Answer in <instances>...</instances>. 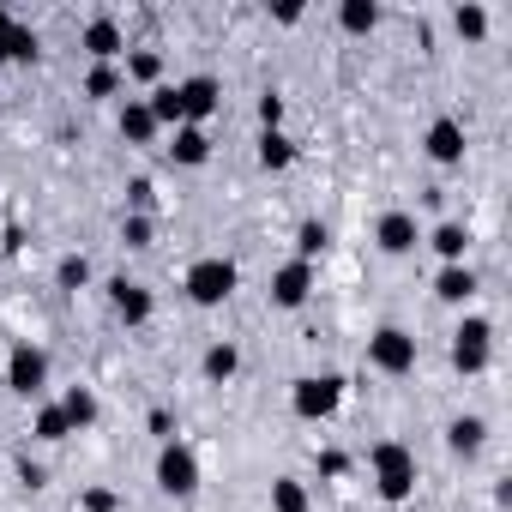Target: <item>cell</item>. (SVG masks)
<instances>
[{
    "label": "cell",
    "instance_id": "4316f807",
    "mask_svg": "<svg viewBox=\"0 0 512 512\" xmlns=\"http://www.w3.org/2000/svg\"><path fill=\"white\" fill-rule=\"evenodd\" d=\"M31 434H37V440H49V446H55V440H67V434H73V428H67V416H61V404H43V410H37V416H31Z\"/></svg>",
    "mask_w": 512,
    "mask_h": 512
},
{
    "label": "cell",
    "instance_id": "277c9868",
    "mask_svg": "<svg viewBox=\"0 0 512 512\" xmlns=\"http://www.w3.org/2000/svg\"><path fill=\"white\" fill-rule=\"evenodd\" d=\"M494 362V326L482 320V314H470L458 332H452V368L458 374H482Z\"/></svg>",
    "mask_w": 512,
    "mask_h": 512
},
{
    "label": "cell",
    "instance_id": "e575fe53",
    "mask_svg": "<svg viewBox=\"0 0 512 512\" xmlns=\"http://www.w3.org/2000/svg\"><path fill=\"white\" fill-rule=\"evenodd\" d=\"M344 470H350L344 452H320V476H344Z\"/></svg>",
    "mask_w": 512,
    "mask_h": 512
},
{
    "label": "cell",
    "instance_id": "9a60e30c",
    "mask_svg": "<svg viewBox=\"0 0 512 512\" xmlns=\"http://www.w3.org/2000/svg\"><path fill=\"white\" fill-rule=\"evenodd\" d=\"M476 290H482V284H476V272H470V266H440V278H434V296H440V302H452V308H464Z\"/></svg>",
    "mask_w": 512,
    "mask_h": 512
},
{
    "label": "cell",
    "instance_id": "4fadbf2b",
    "mask_svg": "<svg viewBox=\"0 0 512 512\" xmlns=\"http://www.w3.org/2000/svg\"><path fill=\"white\" fill-rule=\"evenodd\" d=\"M109 302H115V314H121V326H145V320L157 314V302H151V290H145V284H127V278H115V284H109Z\"/></svg>",
    "mask_w": 512,
    "mask_h": 512
},
{
    "label": "cell",
    "instance_id": "cb8c5ba5",
    "mask_svg": "<svg viewBox=\"0 0 512 512\" xmlns=\"http://www.w3.org/2000/svg\"><path fill=\"white\" fill-rule=\"evenodd\" d=\"M199 368H205V380H217V386H223V380H235V368H241V350H235V344H211Z\"/></svg>",
    "mask_w": 512,
    "mask_h": 512
},
{
    "label": "cell",
    "instance_id": "52a82bcc",
    "mask_svg": "<svg viewBox=\"0 0 512 512\" xmlns=\"http://www.w3.org/2000/svg\"><path fill=\"white\" fill-rule=\"evenodd\" d=\"M7 386H13L19 398H37V392L49 386V350L13 344V356H7Z\"/></svg>",
    "mask_w": 512,
    "mask_h": 512
},
{
    "label": "cell",
    "instance_id": "f1b7e54d",
    "mask_svg": "<svg viewBox=\"0 0 512 512\" xmlns=\"http://www.w3.org/2000/svg\"><path fill=\"white\" fill-rule=\"evenodd\" d=\"M127 79H139V85H157V79H163V55H151V49L127 55Z\"/></svg>",
    "mask_w": 512,
    "mask_h": 512
},
{
    "label": "cell",
    "instance_id": "ac0fdd59",
    "mask_svg": "<svg viewBox=\"0 0 512 512\" xmlns=\"http://www.w3.org/2000/svg\"><path fill=\"white\" fill-rule=\"evenodd\" d=\"M446 446H452L458 458H476V452L488 446V422H482V416H458V422L446 428Z\"/></svg>",
    "mask_w": 512,
    "mask_h": 512
},
{
    "label": "cell",
    "instance_id": "484cf974",
    "mask_svg": "<svg viewBox=\"0 0 512 512\" xmlns=\"http://www.w3.org/2000/svg\"><path fill=\"white\" fill-rule=\"evenodd\" d=\"M326 247H332V229H326V223H302V229H296V260H308V266H314Z\"/></svg>",
    "mask_w": 512,
    "mask_h": 512
},
{
    "label": "cell",
    "instance_id": "6da1fadb",
    "mask_svg": "<svg viewBox=\"0 0 512 512\" xmlns=\"http://www.w3.org/2000/svg\"><path fill=\"white\" fill-rule=\"evenodd\" d=\"M368 464H374V494H380L386 506H404V500L416 494V458H410V446L380 440V446L368 452Z\"/></svg>",
    "mask_w": 512,
    "mask_h": 512
},
{
    "label": "cell",
    "instance_id": "ffe728a7",
    "mask_svg": "<svg viewBox=\"0 0 512 512\" xmlns=\"http://www.w3.org/2000/svg\"><path fill=\"white\" fill-rule=\"evenodd\" d=\"M428 241H434V253H440L446 266H464V247H470V229L464 223H440Z\"/></svg>",
    "mask_w": 512,
    "mask_h": 512
},
{
    "label": "cell",
    "instance_id": "30bf717a",
    "mask_svg": "<svg viewBox=\"0 0 512 512\" xmlns=\"http://www.w3.org/2000/svg\"><path fill=\"white\" fill-rule=\"evenodd\" d=\"M308 296H314V266L308 260H290V266L272 272V302L278 308H302Z\"/></svg>",
    "mask_w": 512,
    "mask_h": 512
},
{
    "label": "cell",
    "instance_id": "83f0119b",
    "mask_svg": "<svg viewBox=\"0 0 512 512\" xmlns=\"http://www.w3.org/2000/svg\"><path fill=\"white\" fill-rule=\"evenodd\" d=\"M55 284L61 290H85L91 284V260H85V253H67V260L55 266Z\"/></svg>",
    "mask_w": 512,
    "mask_h": 512
},
{
    "label": "cell",
    "instance_id": "f546056e",
    "mask_svg": "<svg viewBox=\"0 0 512 512\" xmlns=\"http://www.w3.org/2000/svg\"><path fill=\"white\" fill-rule=\"evenodd\" d=\"M85 97H97V103H103V97H121V73H115V67H91V73H85Z\"/></svg>",
    "mask_w": 512,
    "mask_h": 512
},
{
    "label": "cell",
    "instance_id": "ba28073f",
    "mask_svg": "<svg viewBox=\"0 0 512 512\" xmlns=\"http://www.w3.org/2000/svg\"><path fill=\"white\" fill-rule=\"evenodd\" d=\"M175 97H181V121H187V127H205V121L217 115V103H223L217 79H205V73H199V79H181Z\"/></svg>",
    "mask_w": 512,
    "mask_h": 512
},
{
    "label": "cell",
    "instance_id": "7c38bea8",
    "mask_svg": "<svg viewBox=\"0 0 512 512\" xmlns=\"http://www.w3.org/2000/svg\"><path fill=\"white\" fill-rule=\"evenodd\" d=\"M374 241H380V253H416V247H422V229H416L410 211H386V217L374 223Z\"/></svg>",
    "mask_w": 512,
    "mask_h": 512
},
{
    "label": "cell",
    "instance_id": "7a4b0ae2",
    "mask_svg": "<svg viewBox=\"0 0 512 512\" xmlns=\"http://www.w3.org/2000/svg\"><path fill=\"white\" fill-rule=\"evenodd\" d=\"M181 290H187L193 308H223V302L235 296V266H229V260H193Z\"/></svg>",
    "mask_w": 512,
    "mask_h": 512
},
{
    "label": "cell",
    "instance_id": "8992f818",
    "mask_svg": "<svg viewBox=\"0 0 512 512\" xmlns=\"http://www.w3.org/2000/svg\"><path fill=\"white\" fill-rule=\"evenodd\" d=\"M368 362H374L380 374H410V368H416V338H410L404 326H380V332L368 338Z\"/></svg>",
    "mask_w": 512,
    "mask_h": 512
},
{
    "label": "cell",
    "instance_id": "7402d4cb",
    "mask_svg": "<svg viewBox=\"0 0 512 512\" xmlns=\"http://www.w3.org/2000/svg\"><path fill=\"white\" fill-rule=\"evenodd\" d=\"M338 25H344L350 37H368V31L380 25V7H374V0H344V7H338Z\"/></svg>",
    "mask_w": 512,
    "mask_h": 512
},
{
    "label": "cell",
    "instance_id": "d6986e66",
    "mask_svg": "<svg viewBox=\"0 0 512 512\" xmlns=\"http://www.w3.org/2000/svg\"><path fill=\"white\" fill-rule=\"evenodd\" d=\"M61 416H67V428H73V434H85V428L97 422V392H85V386H67V398H61Z\"/></svg>",
    "mask_w": 512,
    "mask_h": 512
},
{
    "label": "cell",
    "instance_id": "9c48e42d",
    "mask_svg": "<svg viewBox=\"0 0 512 512\" xmlns=\"http://www.w3.org/2000/svg\"><path fill=\"white\" fill-rule=\"evenodd\" d=\"M37 49H43V43H37V31H31V25H19L7 7H0V67H31V61H37Z\"/></svg>",
    "mask_w": 512,
    "mask_h": 512
},
{
    "label": "cell",
    "instance_id": "2e32d148",
    "mask_svg": "<svg viewBox=\"0 0 512 512\" xmlns=\"http://www.w3.org/2000/svg\"><path fill=\"white\" fill-rule=\"evenodd\" d=\"M157 133H163V127L151 121V109H145L139 97H127V103H121V139H127V145H151Z\"/></svg>",
    "mask_w": 512,
    "mask_h": 512
},
{
    "label": "cell",
    "instance_id": "d4e9b609",
    "mask_svg": "<svg viewBox=\"0 0 512 512\" xmlns=\"http://www.w3.org/2000/svg\"><path fill=\"white\" fill-rule=\"evenodd\" d=\"M260 163L266 169H290L296 163V139L290 133H260Z\"/></svg>",
    "mask_w": 512,
    "mask_h": 512
},
{
    "label": "cell",
    "instance_id": "5bb4252c",
    "mask_svg": "<svg viewBox=\"0 0 512 512\" xmlns=\"http://www.w3.org/2000/svg\"><path fill=\"white\" fill-rule=\"evenodd\" d=\"M422 151H428L434 163H464V127H458L452 115H440V121L422 133Z\"/></svg>",
    "mask_w": 512,
    "mask_h": 512
},
{
    "label": "cell",
    "instance_id": "8fae6325",
    "mask_svg": "<svg viewBox=\"0 0 512 512\" xmlns=\"http://www.w3.org/2000/svg\"><path fill=\"white\" fill-rule=\"evenodd\" d=\"M79 49H85L97 67H115V55H127V37H121V25H115V19H91V25H85V37H79Z\"/></svg>",
    "mask_w": 512,
    "mask_h": 512
},
{
    "label": "cell",
    "instance_id": "3957f363",
    "mask_svg": "<svg viewBox=\"0 0 512 512\" xmlns=\"http://www.w3.org/2000/svg\"><path fill=\"white\" fill-rule=\"evenodd\" d=\"M338 404H344V380L338 374H308V380L290 386V410L302 422H326V416H338Z\"/></svg>",
    "mask_w": 512,
    "mask_h": 512
},
{
    "label": "cell",
    "instance_id": "1f68e13d",
    "mask_svg": "<svg viewBox=\"0 0 512 512\" xmlns=\"http://www.w3.org/2000/svg\"><path fill=\"white\" fill-rule=\"evenodd\" d=\"M452 25H458V37H470V43H476V37H488V13H482V7H458V13H452Z\"/></svg>",
    "mask_w": 512,
    "mask_h": 512
},
{
    "label": "cell",
    "instance_id": "836d02e7",
    "mask_svg": "<svg viewBox=\"0 0 512 512\" xmlns=\"http://www.w3.org/2000/svg\"><path fill=\"white\" fill-rule=\"evenodd\" d=\"M260 121H266V133H278V121H284V97H260Z\"/></svg>",
    "mask_w": 512,
    "mask_h": 512
},
{
    "label": "cell",
    "instance_id": "d6a6232c",
    "mask_svg": "<svg viewBox=\"0 0 512 512\" xmlns=\"http://www.w3.org/2000/svg\"><path fill=\"white\" fill-rule=\"evenodd\" d=\"M79 512H121V494L115 488H85L79 494Z\"/></svg>",
    "mask_w": 512,
    "mask_h": 512
},
{
    "label": "cell",
    "instance_id": "e0dca14e",
    "mask_svg": "<svg viewBox=\"0 0 512 512\" xmlns=\"http://www.w3.org/2000/svg\"><path fill=\"white\" fill-rule=\"evenodd\" d=\"M169 157H175L181 169H199V163L211 157V133H205V127H175V145H169Z\"/></svg>",
    "mask_w": 512,
    "mask_h": 512
},
{
    "label": "cell",
    "instance_id": "5b68a950",
    "mask_svg": "<svg viewBox=\"0 0 512 512\" xmlns=\"http://www.w3.org/2000/svg\"><path fill=\"white\" fill-rule=\"evenodd\" d=\"M157 488H163V494H175V500L199 488V458H193V446L163 440V452H157Z\"/></svg>",
    "mask_w": 512,
    "mask_h": 512
},
{
    "label": "cell",
    "instance_id": "603a6c76",
    "mask_svg": "<svg viewBox=\"0 0 512 512\" xmlns=\"http://www.w3.org/2000/svg\"><path fill=\"white\" fill-rule=\"evenodd\" d=\"M145 109H151L157 127H187V121H181V97H175V85H157V91L145 97Z\"/></svg>",
    "mask_w": 512,
    "mask_h": 512
},
{
    "label": "cell",
    "instance_id": "44dd1931",
    "mask_svg": "<svg viewBox=\"0 0 512 512\" xmlns=\"http://www.w3.org/2000/svg\"><path fill=\"white\" fill-rule=\"evenodd\" d=\"M314 500H308V482L302 476H278L272 482V512H308Z\"/></svg>",
    "mask_w": 512,
    "mask_h": 512
},
{
    "label": "cell",
    "instance_id": "4dcf8cb0",
    "mask_svg": "<svg viewBox=\"0 0 512 512\" xmlns=\"http://www.w3.org/2000/svg\"><path fill=\"white\" fill-rule=\"evenodd\" d=\"M151 235H157V229H151L145 211H127V217H121V241H127V247H151Z\"/></svg>",
    "mask_w": 512,
    "mask_h": 512
},
{
    "label": "cell",
    "instance_id": "d590c367",
    "mask_svg": "<svg viewBox=\"0 0 512 512\" xmlns=\"http://www.w3.org/2000/svg\"><path fill=\"white\" fill-rule=\"evenodd\" d=\"M127 193H133V211H145V205H151V181H133Z\"/></svg>",
    "mask_w": 512,
    "mask_h": 512
}]
</instances>
